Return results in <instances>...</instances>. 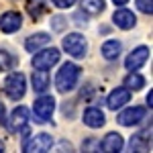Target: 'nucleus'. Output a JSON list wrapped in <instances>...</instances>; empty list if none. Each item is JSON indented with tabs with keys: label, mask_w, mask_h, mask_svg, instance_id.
Instances as JSON below:
<instances>
[{
	"label": "nucleus",
	"mask_w": 153,
	"mask_h": 153,
	"mask_svg": "<svg viewBox=\"0 0 153 153\" xmlns=\"http://www.w3.org/2000/svg\"><path fill=\"white\" fill-rule=\"evenodd\" d=\"M80 74L82 70L76 65V63H63L61 68H59L57 76H55V88H57L61 94H65V92H71L76 86H78V80H80Z\"/></svg>",
	"instance_id": "f257e3e1"
},
{
	"label": "nucleus",
	"mask_w": 153,
	"mask_h": 153,
	"mask_svg": "<svg viewBox=\"0 0 153 153\" xmlns=\"http://www.w3.org/2000/svg\"><path fill=\"white\" fill-rule=\"evenodd\" d=\"M61 47L68 51V55H71L76 59H82L88 53V41L80 33H68L63 37V41H61Z\"/></svg>",
	"instance_id": "f03ea898"
},
{
	"label": "nucleus",
	"mask_w": 153,
	"mask_h": 153,
	"mask_svg": "<svg viewBox=\"0 0 153 153\" xmlns=\"http://www.w3.org/2000/svg\"><path fill=\"white\" fill-rule=\"evenodd\" d=\"M27 92V78L21 71H12L8 74V78L4 80V94L10 100H21Z\"/></svg>",
	"instance_id": "7ed1b4c3"
},
{
	"label": "nucleus",
	"mask_w": 153,
	"mask_h": 153,
	"mask_svg": "<svg viewBox=\"0 0 153 153\" xmlns=\"http://www.w3.org/2000/svg\"><path fill=\"white\" fill-rule=\"evenodd\" d=\"M53 112H55V98L53 96H47V94H41L35 100V104H33L35 123H39V125L47 123L49 118L53 117Z\"/></svg>",
	"instance_id": "20e7f679"
},
{
	"label": "nucleus",
	"mask_w": 153,
	"mask_h": 153,
	"mask_svg": "<svg viewBox=\"0 0 153 153\" xmlns=\"http://www.w3.org/2000/svg\"><path fill=\"white\" fill-rule=\"evenodd\" d=\"M61 57L59 49L55 47H41L39 51H35V55L31 59V65L35 70H49L51 65H55Z\"/></svg>",
	"instance_id": "39448f33"
},
{
	"label": "nucleus",
	"mask_w": 153,
	"mask_h": 153,
	"mask_svg": "<svg viewBox=\"0 0 153 153\" xmlns=\"http://www.w3.org/2000/svg\"><path fill=\"white\" fill-rule=\"evenodd\" d=\"M51 147H53V137L49 133H39V135H33L29 141H25L27 153H45L51 151Z\"/></svg>",
	"instance_id": "423d86ee"
},
{
	"label": "nucleus",
	"mask_w": 153,
	"mask_h": 153,
	"mask_svg": "<svg viewBox=\"0 0 153 153\" xmlns=\"http://www.w3.org/2000/svg\"><path fill=\"white\" fill-rule=\"evenodd\" d=\"M147 114V110L143 108V106H131V108H125L123 112H118V125H123V127H133V125H139L143 118Z\"/></svg>",
	"instance_id": "0eeeda50"
},
{
	"label": "nucleus",
	"mask_w": 153,
	"mask_h": 153,
	"mask_svg": "<svg viewBox=\"0 0 153 153\" xmlns=\"http://www.w3.org/2000/svg\"><path fill=\"white\" fill-rule=\"evenodd\" d=\"M29 118H31L29 117V108L27 106H16L10 112L8 120H6V129L10 131V133H16V131H21L23 127H27Z\"/></svg>",
	"instance_id": "6e6552de"
},
{
	"label": "nucleus",
	"mask_w": 153,
	"mask_h": 153,
	"mask_svg": "<svg viewBox=\"0 0 153 153\" xmlns=\"http://www.w3.org/2000/svg\"><path fill=\"white\" fill-rule=\"evenodd\" d=\"M149 47H145V45H141V47H137L133 53H129L127 55V59H125V68L129 71H135L139 70V68H143L145 63H147V59H149Z\"/></svg>",
	"instance_id": "1a4fd4ad"
},
{
	"label": "nucleus",
	"mask_w": 153,
	"mask_h": 153,
	"mask_svg": "<svg viewBox=\"0 0 153 153\" xmlns=\"http://www.w3.org/2000/svg\"><path fill=\"white\" fill-rule=\"evenodd\" d=\"M127 102H131V90L125 88V86L123 88H114L108 94V98H106V106L110 110H118V108H123Z\"/></svg>",
	"instance_id": "9d476101"
},
{
	"label": "nucleus",
	"mask_w": 153,
	"mask_h": 153,
	"mask_svg": "<svg viewBox=\"0 0 153 153\" xmlns=\"http://www.w3.org/2000/svg\"><path fill=\"white\" fill-rule=\"evenodd\" d=\"M23 27V16L16 10H8L0 16V29L2 33H16Z\"/></svg>",
	"instance_id": "9b49d317"
},
{
	"label": "nucleus",
	"mask_w": 153,
	"mask_h": 153,
	"mask_svg": "<svg viewBox=\"0 0 153 153\" xmlns=\"http://www.w3.org/2000/svg\"><path fill=\"white\" fill-rule=\"evenodd\" d=\"M129 149L131 151H151V127L141 131L137 135H133L129 141Z\"/></svg>",
	"instance_id": "f8f14e48"
},
{
	"label": "nucleus",
	"mask_w": 153,
	"mask_h": 153,
	"mask_svg": "<svg viewBox=\"0 0 153 153\" xmlns=\"http://www.w3.org/2000/svg\"><path fill=\"white\" fill-rule=\"evenodd\" d=\"M82 120H84V125H86V127H90V129H100V127H104L106 117H104V112H102L100 108L90 106V108H86V110H84Z\"/></svg>",
	"instance_id": "ddd939ff"
},
{
	"label": "nucleus",
	"mask_w": 153,
	"mask_h": 153,
	"mask_svg": "<svg viewBox=\"0 0 153 153\" xmlns=\"http://www.w3.org/2000/svg\"><path fill=\"white\" fill-rule=\"evenodd\" d=\"M112 23L117 25L118 29H123V31H131L137 25V16L131 10H127V8H118L112 14Z\"/></svg>",
	"instance_id": "4468645a"
},
{
	"label": "nucleus",
	"mask_w": 153,
	"mask_h": 153,
	"mask_svg": "<svg viewBox=\"0 0 153 153\" xmlns=\"http://www.w3.org/2000/svg\"><path fill=\"white\" fill-rule=\"evenodd\" d=\"M49 43H51V37H49L47 33H35V35H31L25 41V49H27L29 53H35V51H39L41 47H47Z\"/></svg>",
	"instance_id": "2eb2a0df"
},
{
	"label": "nucleus",
	"mask_w": 153,
	"mask_h": 153,
	"mask_svg": "<svg viewBox=\"0 0 153 153\" xmlns=\"http://www.w3.org/2000/svg\"><path fill=\"white\" fill-rule=\"evenodd\" d=\"M31 82H33V90H35L37 94H45L49 84H51L47 70H35L33 76H31Z\"/></svg>",
	"instance_id": "dca6fc26"
},
{
	"label": "nucleus",
	"mask_w": 153,
	"mask_h": 153,
	"mask_svg": "<svg viewBox=\"0 0 153 153\" xmlns=\"http://www.w3.org/2000/svg\"><path fill=\"white\" fill-rule=\"evenodd\" d=\"M100 53H102V57H104V59L114 61V59H118V55L123 53V45H120V41H117V39H108V41L102 43Z\"/></svg>",
	"instance_id": "f3484780"
},
{
	"label": "nucleus",
	"mask_w": 153,
	"mask_h": 153,
	"mask_svg": "<svg viewBox=\"0 0 153 153\" xmlns=\"http://www.w3.org/2000/svg\"><path fill=\"white\" fill-rule=\"evenodd\" d=\"M125 147V141H123V137L118 135V133H108L102 143H100V149L106 153H114V151H120Z\"/></svg>",
	"instance_id": "a211bd4d"
},
{
	"label": "nucleus",
	"mask_w": 153,
	"mask_h": 153,
	"mask_svg": "<svg viewBox=\"0 0 153 153\" xmlns=\"http://www.w3.org/2000/svg\"><path fill=\"white\" fill-rule=\"evenodd\" d=\"M47 0H29L27 2V10H29V14L33 16V19H41L45 12H47V4H45Z\"/></svg>",
	"instance_id": "6ab92c4d"
},
{
	"label": "nucleus",
	"mask_w": 153,
	"mask_h": 153,
	"mask_svg": "<svg viewBox=\"0 0 153 153\" xmlns=\"http://www.w3.org/2000/svg\"><path fill=\"white\" fill-rule=\"evenodd\" d=\"M143 86H145V78H143L141 74H137V71H131L129 76L125 78V88H129V90H141Z\"/></svg>",
	"instance_id": "aec40b11"
},
{
	"label": "nucleus",
	"mask_w": 153,
	"mask_h": 153,
	"mask_svg": "<svg viewBox=\"0 0 153 153\" xmlns=\"http://www.w3.org/2000/svg\"><path fill=\"white\" fill-rule=\"evenodd\" d=\"M82 10L86 14H100L104 10V0H82Z\"/></svg>",
	"instance_id": "412c9836"
},
{
	"label": "nucleus",
	"mask_w": 153,
	"mask_h": 153,
	"mask_svg": "<svg viewBox=\"0 0 153 153\" xmlns=\"http://www.w3.org/2000/svg\"><path fill=\"white\" fill-rule=\"evenodd\" d=\"M16 63V59L12 57L8 51H4V49H0V74L2 71H8L12 70V65Z\"/></svg>",
	"instance_id": "4be33fe9"
},
{
	"label": "nucleus",
	"mask_w": 153,
	"mask_h": 153,
	"mask_svg": "<svg viewBox=\"0 0 153 153\" xmlns=\"http://www.w3.org/2000/svg\"><path fill=\"white\" fill-rule=\"evenodd\" d=\"M135 4H137V8L145 14H153V0H135Z\"/></svg>",
	"instance_id": "5701e85b"
},
{
	"label": "nucleus",
	"mask_w": 153,
	"mask_h": 153,
	"mask_svg": "<svg viewBox=\"0 0 153 153\" xmlns=\"http://www.w3.org/2000/svg\"><path fill=\"white\" fill-rule=\"evenodd\" d=\"M53 2V6H57V8H71L74 4H76V0H51Z\"/></svg>",
	"instance_id": "b1692460"
},
{
	"label": "nucleus",
	"mask_w": 153,
	"mask_h": 153,
	"mask_svg": "<svg viewBox=\"0 0 153 153\" xmlns=\"http://www.w3.org/2000/svg\"><path fill=\"white\" fill-rule=\"evenodd\" d=\"M51 23H53V29H55V31H61V29H63V25L68 23V21H65L63 16H55Z\"/></svg>",
	"instance_id": "393cba45"
},
{
	"label": "nucleus",
	"mask_w": 153,
	"mask_h": 153,
	"mask_svg": "<svg viewBox=\"0 0 153 153\" xmlns=\"http://www.w3.org/2000/svg\"><path fill=\"white\" fill-rule=\"evenodd\" d=\"M147 106H149V108L153 106V92L151 90H149V94H147Z\"/></svg>",
	"instance_id": "a878e982"
},
{
	"label": "nucleus",
	"mask_w": 153,
	"mask_h": 153,
	"mask_svg": "<svg viewBox=\"0 0 153 153\" xmlns=\"http://www.w3.org/2000/svg\"><path fill=\"white\" fill-rule=\"evenodd\" d=\"M4 114H6V110H4V104L0 102V123L4 120Z\"/></svg>",
	"instance_id": "bb28decb"
},
{
	"label": "nucleus",
	"mask_w": 153,
	"mask_h": 153,
	"mask_svg": "<svg viewBox=\"0 0 153 153\" xmlns=\"http://www.w3.org/2000/svg\"><path fill=\"white\" fill-rule=\"evenodd\" d=\"M112 2H114V4H118V6H123V4H127L129 0H112Z\"/></svg>",
	"instance_id": "cd10ccee"
},
{
	"label": "nucleus",
	"mask_w": 153,
	"mask_h": 153,
	"mask_svg": "<svg viewBox=\"0 0 153 153\" xmlns=\"http://www.w3.org/2000/svg\"><path fill=\"white\" fill-rule=\"evenodd\" d=\"M2 151H4V143L0 141V153H2Z\"/></svg>",
	"instance_id": "c85d7f7f"
}]
</instances>
